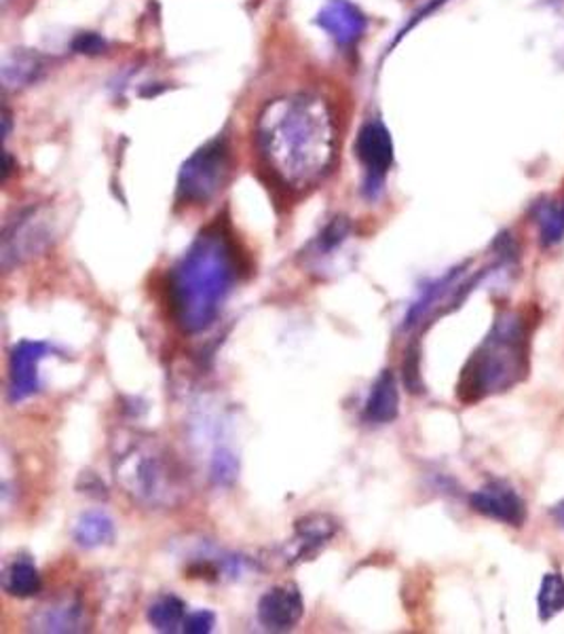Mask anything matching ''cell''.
Listing matches in <instances>:
<instances>
[{
	"label": "cell",
	"mask_w": 564,
	"mask_h": 634,
	"mask_svg": "<svg viewBox=\"0 0 564 634\" xmlns=\"http://www.w3.org/2000/svg\"><path fill=\"white\" fill-rule=\"evenodd\" d=\"M538 224H540L541 244L556 245L564 240V203H543L538 210Z\"/></svg>",
	"instance_id": "21"
},
{
	"label": "cell",
	"mask_w": 564,
	"mask_h": 634,
	"mask_svg": "<svg viewBox=\"0 0 564 634\" xmlns=\"http://www.w3.org/2000/svg\"><path fill=\"white\" fill-rule=\"evenodd\" d=\"M316 24L339 50L351 51L362 43L369 18L351 0H328L319 9Z\"/></svg>",
	"instance_id": "8"
},
{
	"label": "cell",
	"mask_w": 564,
	"mask_h": 634,
	"mask_svg": "<svg viewBox=\"0 0 564 634\" xmlns=\"http://www.w3.org/2000/svg\"><path fill=\"white\" fill-rule=\"evenodd\" d=\"M233 173V150L226 138H214L195 150L178 173L175 201L187 208L207 205L221 196Z\"/></svg>",
	"instance_id": "5"
},
{
	"label": "cell",
	"mask_w": 564,
	"mask_h": 634,
	"mask_svg": "<svg viewBox=\"0 0 564 634\" xmlns=\"http://www.w3.org/2000/svg\"><path fill=\"white\" fill-rule=\"evenodd\" d=\"M47 71L43 55L34 51H15L2 60V83L7 89H22L36 83Z\"/></svg>",
	"instance_id": "15"
},
{
	"label": "cell",
	"mask_w": 564,
	"mask_h": 634,
	"mask_svg": "<svg viewBox=\"0 0 564 634\" xmlns=\"http://www.w3.org/2000/svg\"><path fill=\"white\" fill-rule=\"evenodd\" d=\"M256 148L270 178L292 193H307L334 168L339 125L332 106L316 94L270 99L256 119Z\"/></svg>",
	"instance_id": "1"
},
{
	"label": "cell",
	"mask_w": 564,
	"mask_h": 634,
	"mask_svg": "<svg viewBox=\"0 0 564 634\" xmlns=\"http://www.w3.org/2000/svg\"><path fill=\"white\" fill-rule=\"evenodd\" d=\"M55 349L45 341H20L9 358V402L20 404L41 390L39 364Z\"/></svg>",
	"instance_id": "9"
},
{
	"label": "cell",
	"mask_w": 564,
	"mask_h": 634,
	"mask_svg": "<svg viewBox=\"0 0 564 634\" xmlns=\"http://www.w3.org/2000/svg\"><path fill=\"white\" fill-rule=\"evenodd\" d=\"M85 605L74 596L50 601L47 605L39 607L32 617V631L41 633H81L85 631Z\"/></svg>",
	"instance_id": "13"
},
{
	"label": "cell",
	"mask_w": 564,
	"mask_h": 634,
	"mask_svg": "<svg viewBox=\"0 0 564 634\" xmlns=\"http://www.w3.org/2000/svg\"><path fill=\"white\" fill-rule=\"evenodd\" d=\"M117 485L134 504L168 510L184 501L187 474L172 451L148 434L127 440L113 462Z\"/></svg>",
	"instance_id": "4"
},
{
	"label": "cell",
	"mask_w": 564,
	"mask_h": 634,
	"mask_svg": "<svg viewBox=\"0 0 564 634\" xmlns=\"http://www.w3.org/2000/svg\"><path fill=\"white\" fill-rule=\"evenodd\" d=\"M51 244L50 219L43 210L30 208L20 212L2 233V267L24 263Z\"/></svg>",
	"instance_id": "7"
},
{
	"label": "cell",
	"mask_w": 564,
	"mask_h": 634,
	"mask_svg": "<svg viewBox=\"0 0 564 634\" xmlns=\"http://www.w3.org/2000/svg\"><path fill=\"white\" fill-rule=\"evenodd\" d=\"M402 368H404V383H406L408 391L423 393L425 385H423V377H421V351H418L417 345H413L406 351Z\"/></svg>",
	"instance_id": "23"
},
{
	"label": "cell",
	"mask_w": 564,
	"mask_h": 634,
	"mask_svg": "<svg viewBox=\"0 0 564 634\" xmlns=\"http://www.w3.org/2000/svg\"><path fill=\"white\" fill-rule=\"evenodd\" d=\"M240 472V462L235 457L233 451L228 448H216L214 457H212V465H210V478L214 480V485L219 487H228L235 483Z\"/></svg>",
	"instance_id": "22"
},
{
	"label": "cell",
	"mask_w": 564,
	"mask_h": 634,
	"mask_svg": "<svg viewBox=\"0 0 564 634\" xmlns=\"http://www.w3.org/2000/svg\"><path fill=\"white\" fill-rule=\"evenodd\" d=\"M349 233H351V222L344 216H337V219L330 220L323 226V231L309 245V256L313 261H321V258L332 256V252H337L347 242Z\"/></svg>",
	"instance_id": "19"
},
{
	"label": "cell",
	"mask_w": 564,
	"mask_h": 634,
	"mask_svg": "<svg viewBox=\"0 0 564 634\" xmlns=\"http://www.w3.org/2000/svg\"><path fill=\"white\" fill-rule=\"evenodd\" d=\"M244 271L246 258L228 224L203 229L166 279V305L175 326L187 335L207 330Z\"/></svg>",
	"instance_id": "2"
},
{
	"label": "cell",
	"mask_w": 564,
	"mask_h": 634,
	"mask_svg": "<svg viewBox=\"0 0 564 634\" xmlns=\"http://www.w3.org/2000/svg\"><path fill=\"white\" fill-rule=\"evenodd\" d=\"M258 622L273 633L295 628L305 615V603L300 590L292 584L275 585L258 601Z\"/></svg>",
	"instance_id": "12"
},
{
	"label": "cell",
	"mask_w": 564,
	"mask_h": 634,
	"mask_svg": "<svg viewBox=\"0 0 564 634\" xmlns=\"http://www.w3.org/2000/svg\"><path fill=\"white\" fill-rule=\"evenodd\" d=\"M214 626H216V615L212 611L201 610L187 615L182 631L189 634H207L214 631Z\"/></svg>",
	"instance_id": "24"
},
{
	"label": "cell",
	"mask_w": 564,
	"mask_h": 634,
	"mask_svg": "<svg viewBox=\"0 0 564 634\" xmlns=\"http://www.w3.org/2000/svg\"><path fill=\"white\" fill-rule=\"evenodd\" d=\"M469 506L482 516L510 527H522L526 520V504L515 488L503 480H491L469 497Z\"/></svg>",
	"instance_id": "11"
},
{
	"label": "cell",
	"mask_w": 564,
	"mask_h": 634,
	"mask_svg": "<svg viewBox=\"0 0 564 634\" xmlns=\"http://www.w3.org/2000/svg\"><path fill=\"white\" fill-rule=\"evenodd\" d=\"M115 536H117V531H115L113 518L102 510H89V513L81 514L78 520L74 522V541L85 550L110 546L115 541Z\"/></svg>",
	"instance_id": "16"
},
{
	"label": "cell",
	"mask_w": 564,
	"mask_h": 634,
	"mask_svg": "<svg viewBox=\"0 0 564 634\" xmlns=\"http://www.w3.org/2000/svg\"><path fill=\"white\" fill-rule=\"evenodd\" d=\"M104 50H106L104 39L98 36V34H92V32H83V34H78V39L74 41V51H78V53L96 55V53H102Z\"/></svg>",
	"instance_id": "25"
},
{
	"label": "cell",
	"mask_w": 564,
	"mask_h": 634,
	"mask_svg": "<svg viewBox=\"0 0 564 634\" xmlns=\"http://www.w3.org/2000/svg\"><path fill=\"white\" fill-rule=\"evenodd\" d=\"M2 588L7 594L15 596V599H30L36 596L43 588V580L41 573L36 569V564L30 559H15L2 575Z\"/></svg>",
	"instance_id": "17"
},
{
	"label": "cell",
	"mask_w": 564,
	"mask_h": 634,
	"mask_svg": "<svg viewBox=\"0 0 564 634\" xmlns=\"http://www.w3.org/2000/svg\"><path fill=\"white\" fill-rule=\"evenodd\" d=\"M400 415V391L392 370H383L370 390L364 404V419L369 423L385 425Z\"/></svg>",
	"instance_id": "14"
},
{
	"label": "cell",
	"mask_w": 564,
	"mask_h": 634,
	"mask_svg": "<svg viewBox=\"0 0 564 634\" xmlns=\"http://www.w3.org/2000/svg\"><path fill=\"white\" fill-rule=\"evenodd\" d=\"M538 319L531 309H508L494 317L491 332L461 370L457 398L464 404H476L494 393L512 390L529 377L531 337Z\"/></svg>",
	"instance_id": "3"
},
{
	"label": "cell",
	"mask_w": 564,
	"mask_h": 634,
	"mask_svg": "<svg viewBox=\"0 0 564 634\" xmlns=\"http://www.w3.org/2000/svg\"><path fill=\"white\" fill-rule=\"evenodd\" d=\"M552 514L556 516V520H558V522H561V525L564 527V501H561V504H558V506L552 510Z\"/></svg>",
	"instance_id": "26"
},
{
	"label": "cell",
	"mask_w": 564,
	"mask_h": 634,
	"mask_svg": "<svg viewBox=\"0 0 564 634\" xmlns=\"http://www.w3.org/2000/svg\"><path fill=\"white\" fill-rule=\"evenodd\" d=\"M187 605L175 594H163L148 607V622L159 633L182 631L187 620Z\"/></svg>",
	"instance_id": "18"
},
{
	"label": "cell",
	"mask_w": 564,
	"mask_h": 634,
	"mask_svg": "<svg viewBox=\"0 0 564 634\" xmlns=\"http://www.w3.org/2000/svg\"><path fill=\"white\" fill-rule=\"evenodd\" d=\"M538 610L543 622L564 611V578L561 573H547L541 580Z\"/></svg>",
	"instance_id": "20"
},
{
	"label": "cell",
	"mask_w": 564,
	"mask_h": 634,
	"mask_svg": "<svg viewBox=\"0 0 564 634\" xmlns=\"http://www.w3.org/2000/svg\"><path fill=\"white\" fill-rule=\"evenodd\" d=\"M355 157L364 168L362 193L374 201L385 189V178L393 166V140L390 129L381 119L364 123L355 138Z\"/></svg>",
	"instance_id": "6"
},
{
	"label": "cell",
	"mask_w": 564,
	"mask_h": 634,
	"mask_svg": "<svg viewBox=\"0 0 564 634\" xmlns=\"http://www.w3.org/2000/svg\"><path fill=\"white\" fill-rule=\"evenodd\" d=\"M339 533V522L330 514H309L295 525V536L286 543L284 561L288 564L313 561Z\"/></svg>",
	"instance_id": "10"
}]
</instances>
